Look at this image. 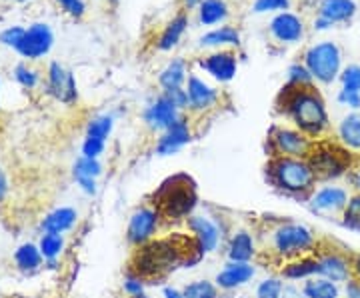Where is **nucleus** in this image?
Returning <instances> with one entry per match:
<instances>
[{
	"label": "nucleus",
	"mask_w": 360,
	"mask_h": 298,
	"mask_svg": "<svg viewBox=\"0 0 360 298\" xmlns=\"http://www.w3.org/2000/svg\"><path fill=\"white\" fill-rule=\"evenodd\" d=\"M281 110L295 122V129L312 141H321L330 129L326 104L312 86H286L281 94Z\"/></svg>",
	"instance_id": "1"
},
{
	"label": "nucleus",
	"mask_w": 360,
	"mask_h": 298,
	"mask_svg": "<svg viewBox=\"0 0 360 298\" xmlns=\"http://www.w3.org/2000/svg\"><path fill=\"white\" fill-rule=\"evenodd\" d=\"M266 234H269L266 252L283 264L288 260L312 257L321 247V238L302 222H276Z\"/></svg>",
	"instance_id": "2"
},
{
	"label": "nucleus",
	"mask_w": 360,
	"mask_h": 298,
	"mask_svg": "<svg viewBox=\"0 0 360 298\" xmlns=\"http://www.w3.org/2000/svg\"><path fill=\"white\" fill-rule=\"evenodd\" d=\"M270 182L286 195L309 198L314 188L319 176L310 167L309 158H286V156H274L269 162Z\"/></svg>",
	"instance_id": "3"
},
{
	"label": "nucleus",
	"mask_w": 360,
	"mask_h": 298,
	"mask_svg": "<svg viewBox=\"0 0 360 298\" xmlns=\"http://www.w3.org/2000/svg\"><path fill=\"white\" fill-rule=\"evenodd\" d=\"M155 207L167 219H184L196 207V190L193 181L184 174L174 176L162 184L155 198Z\"/></svg>",
	"instance_id": "4"
},
{
	"label": "nucleus",
	"mask_w": 360,
	"mask_h": 298,
	"mask_svg": "<svg viewBox=\"0 0 360 298\" xmlns=\"http://www.w3.org/2000/svg\"><path fill=\"white\" fill-rule=\"evenodd\" d=\"M309 162L316 172L319 181H335L356 169L352 162V153L342 144H333L328 141H316L309 156Z\"/></svg>",
	"instance_id": "5"
},
{
	"label": "nucleus",
	"mask_w": 360,
	"mask_h": 298,
	"mask_svg": "<svg viewBox=\"0 0 360 298\" xmlns=\"http://www.w3.org/2000/svg\"><path fill=\"white\" fill-rule=\"evenodd\" d=\"M302 65L309 68V72L316 82L330 84L340 74L342 54H340V48L336 46L335 42L324 40V42L312 44L309 51L304 52V63Z\"/></svg>",
	"instance_id": "6"
},
{
	"label": "nucleus",
	"mask_w": 360,
	"mask_h": 298,
	"mask_svg": "<svg viewBox=\"0 0 360 298\" xmlns=\"http://www.w3.org/2000/svg\"><path fill=\"white\" fill-rule=\"evenodd\" d=\"M316 259V276L328 278L336 285H347L352 280V252L345 248L333 247L328 242H321L314 252Z\"/></svg>",
	"instance_id": "7"
},
{
	"label": "nucleus",
	"mask_w": 360,
	"mask_h": 298,
	"mask_svg": "<svg viewBox=\"0 0 360 298\" xmlns=\"http://www.w3.org/2000/svg\"><path fill=\"white\" fill-rule=\"evenodd\" d=\"M272 158L274 156H286V158H309L316 141H312L304 132L298 129H278L272 130L269 138Z\"/></svg>",
	"instance_id": "8"
},
{
	"label": "nucleus",
	"mask_w": 360,
	"mask_h": 298,
	"mask_svg": "<svg viewBox=\"0 0 360 298\" xmlns=\"http://www.w3.org/2000/svg\"><path fill=\"white\" fill-rule=\"evenodd\" d=\"M350 195L352 193L345 186L330 184V186L314 188V193L307 200H309V207L314 214H321V216H335V214H338V216H342L348 200H350Z\"/></svg>",
	"instance_id": "9"
},
{
	"label": "nucleus",
	"mask_w": 360,
	"mask_h": 298,
	"mask_svg": "<svg viewBox=\"0 0 360 298\" xmlns=\"http://www.w3.org/2000/svg\"><path fill=\"white\" fill-rule=\"evenodd\" d=\"M160 221H162V214L155 205L134 210L130 216L129 231H127V238H129L130 245L142 247V245L150 242L155 238L158 226H160Z\"/></svg>",
	"instance_id": "10"
},
{
	"label": "nucleus",
	"mask_w": 360,
	"mask_h": 298,
	"mask_svg": "<svg viewBox=\"0 0 360 298\" xmlns=\"http://www.w3.org/2000/svg\"><path fill=\"white\" fill-rule=\"evenodd\" d=\"M180 117H182V110L170 101V96H168L167 92H162L160 96H156L155 101L142 110L144 124L150 130H155V132H165Z\"/></svg>",
	"instance_id": "11"
},
{
	"label": "nucleus",
	"mask_w": 360,
	"mask_h": 298,
	"mask_svg": "<svg viewBox=\"0 0 360 298\" xmlns=\"http://www.w3.org/2000/svg\"><path fill=\"white\" fill-rule=\"evenodd\" d=\"M52 42H54V34H52L51 26L46 22H34L32 26L25 28V37L16 46V52L28 60H39L51 52Z\"/></svg>",
	"instance_id": "12"
},
{
	"label": "nucleus",
	"mask_w": 360,
	"mask_h": 298,
	"mask_svg": "<svg viewBox=\"0 0 360 298\" xmlns=\"http://www.w3.org/2000/svg\"><path fill=\"white\" fill-rule=\"evenodd\" d=\"M46 91L52 98H56L58 103L72 104L77 103L78 91L75 74L60 65V63H51L46 70Z\"/></svg>",
	"instance_id": "13"
},
{
	"label": "nucleus",
	"mask_w": 360,
	"mask_h": 298,
	"mask_svg": "<svg viewBox=\"0 0 360 298\" xmlns=\"http://www.w3.org/2000/svg\"><path fill=\"white\" fill-rule=\"evenodd\" d=\"M184 91L188 96V110H193L196 115H205L208 110L217 108L220 101V92L198 74H188Z\"/></svg>",
	"instance_id": "14"
},
{
	"label": "nucleus",
	"mask_w": 360,
	"mask_h": 298,
	"mask_svg": "<svg viewBox=\"0 0 360 298\" xmlns=\"http://www.w3.org/2000/svg\"><path fill=\"white\" fill-rule=\"evenodd\" d=\"M191 141H193L191 122H188V118L182 115L172 127H168L165 132H160V136H158V141H156V155H176V153L182 150Z\"/></svg>",
	"instance_id": "15"
},
{
	"label": "nucleus",
	"mask_w": 360,
	"mask_h": 298,
	"mask_svg": "<svg viewBox=\"0 0 360 298\" xmlns=\"http://www.w3.org/2000/svg\"><path fill=\"white\" fill-rule=\"evenodd\" d=\"M200 68L208 72L210 77L219 82H231L232 78L236 77V70H238V60H236V54L231 51H217L210 52L208 56L198 60Z\"/></svg>",
	"instance_id": "16"
},
{
	"label": "nucleus",
	"mask_w": 360,
	"mask_h": 298,
	"mask_svg": "<svg viewBox=\"0 0 360 298\" xmlns=\"http://www.w3.org/2000/svg\"><path fill=\"white\" fill-rule=\"evenodd\" d=\"M356 13L354 0H322L319 6V18L314 20L316 30H324L336 22H345Z\"/></svg>",
	"instance_id": "17"
},
{
	"label": "nucleus",
	"mask_w": 360,
	"mask_h": 298,
	"mask_svg": "<svg viewBox=\"0 0 360 298\" xmlns=\"http://www.w3.org/2000/svg\"><path fill=\"white\" fill-rule=\"evenodd\" d=\"M103 174V164L98 162V158H86V156H78L75 167H72V179L80 186V190L84 195L94 196L98 193V176Z\"/></svg>",
	"instance_id": "18"
},
{
	"label": "nucleus",
	"mask_w": 360,
	"mask_h": 298,
	"mask_svg": "<svg viewBox=\"0 0 360 298\" xmlns=\"http://www.w3.org/2000/svg\"><path fill=\"white\" fill-rule=\"evenodd\" d=\"M188 231L193 233V238L196 240L198 248L206 252H214L220 242V231L217 222L210 221L208 216H188Z\"/></svg>",
	"instance_id": "19"
},
{
	"label": "nucleus",
	"mask_w": 360,
	"mask_h": 298,
	"mask_svg": "<svg viewBox=\"0 0 360 298\" xmlns=\"http://www.w3.org/2000/svg\"><path fill=\"white\" fill-rule=\"evenodd\" d=\"M270 34L283 44H295L302 39V20L292 13H278L270 20Z\"/></svg>",
	"instance_id": "20"
},
{
	"label": "nucleus",
	"mask_w": 360,
	"mask_h": 298,
	"mask_svg": "<svg viewBox=\"0 0 360 298\" xmlns=\"http://www.w3.org/2000/svg\"><path fill=\"white\" fill-rule=\"evenodd\" d=\"M255 266L250 262H229L214 278V285L220 290H234L238 286L246 285L255 276Z\"/></svg>",
	"instance_id": "21"
},
{
	"label": "nucleus",
	"mask_w": 360,
	"mask_h": 298,
	"mask_svg": "<svg viewBox=\"0 0 360 298\" xmlns=\"http://www.w3.org/2000/svg\"><path fill=\"white\" fill-rule=\"evenodd\" d=\"M78 222V212L72 207H58L51 210L42 221H40V231L42 233L65 234L75 228Z\"/></svg>",
	"instance_id": "22"
},
{
	"label": "nucleus",
	"mask_w": 360,
	"mask_h": 298,
	"mask_svg": "<svg viewBox=\"0 0 360 298\" xmlns=\"http://www.w3.org/2000/svg\"><path fill=\"white\" fill-rule=\"evenodd\" d=\"M226 257H229V262H250V260L257 257L255 236L248 233V231H236L231 236Z\"/></svg>",
	"instance_id": "23"
},
{
	"label": "nucleus",
	"mask_w": 360,
	"mask_h": 298,
	"mask_svg": "<svg viewBox=\"0 0 360 298\" xmlns=\"http://www.w3.org/2000/svg\"><path fill=\"white\" fill-rule=\"evenodd\" d=\"M186 80H188V68L182 58H172L158 74V84H160L162 92L182 89V84Z\"/></svg>",
	"instance_id": "24"
},
{
	"label": "nucleus",
	"mask_w": 360,
	"mask_h": 298,
	"mask_svg": "<svg viewBox=\"0 0 360 298\" xmlns=\"http://www.w3.org/2000/svg\"><path fill=\"white\" fill-rule=\"evenodd\" d=\"M14 264L20 273L32 274L40 271V266L44 264V257L40 252L39 245L34 242H25L14 250Z\"/></svg>",
	"instance_id": "25"
},
{
	"label": "nucleus",
	"mask_w": 360,
	"mask_h": 298,
	"mask_svg": "<svg viewBox=\"0 0 360 298\" xmlns=\"http://www.w3.org/2000/svg\"><path fill=\"white\" fill-rule=\"evenodd\" d=\"M300 288L307 298H345L342 286L328 280V278H322V276L307 278Z\"/></svg>",
	"instance_id": "26"
},
{
	"label": "nucleus",
	"mask_w": 360,
	"mask_h": 298,
	"mask_svg": "<svg viewBox=\"0 0 360 298\" xmlns=\"http://www.w3.org/2000/svg\"><path fill=\"white\" fill-rule=\"evenodd\" d=\"M338 143L350 153H360V115L350 112L338 124Z\"/></svg>",
	"instance_id": "27"
},
{
	"label": "nucleus",
	"mask_w": 360,
	"mask_h": 298,
	"mask_svg": "<svg viewBox=\"0 0 360 298\" xmlns=\"http://www.w3.org/2000/svg\"><path fill=\"white\" fill-rule=\"evenodd\" d=\"M186 26H188V16L184 13L176 14L167 26H165V30H162V34L158 37V42H156V48L162 52L172 51L176 44L182 39V34H184V30H186Z\"/></svg>",
	"instance_id": "28"
},
{
	"label": "nucleus",
	"mask_w": 360,
	"mask_h": 298,
	"mask_svg": "<svg viewBox=\"0 0 360 298\" xmlns=\"http://www.w3.org/2000/svg\"><path fill=\"white\" fill-rule=\"evenodd\" d=\"M316 276V259L312 257H304V259H296L284 262L281 268V278L286 280H307Z\"/></svg>",
	"instance_id": "29"
},
{
	"label": "nucleus",
	"mask_w": 360,
	"mask_h": 298,
	"mask_svg": "<svg viewBox=\"0 0 360 298\" xmlns=\"http://www.w3.org/2000/svg\"><path fill=\"white\" fill-rule=\"evenodd\" d=\"M240 44V34L232 26H220L210 32H206L200 39V46L205 48H224V46H238Z\"/></svg>",
	"instance_id": "30"
},
{
	"label": "nucleus",
	"mask_w": 360,
	"mask_h": 298,
	"mask_svg": "<svg viewBox=\"0 0 360 298\" xmlns=\"http://www.w3.org/2000/svg\"><path fill=\"white\" fill-rule=\"evenodd\" d=\"M229 16V6L224 0H202L198 6V22L205 26L219 25L226 20Z\"/></svg>",
	"instance_id": "31"
},
{
	"label": "nucleus",
	"mask_w": 360,
	"mask_h": 298,
	"mask_svg": "<svg viewBox=\"0 0 360 298\" xmlns=\"http://www.w3.org/2000/svg\"><path fill=\"white\" fill-rule=\"evenodd\" d=\"M66 238L65 234H54V233H42L39 240V248L44 257V262H54L56 259H60V254L65 252Z\"/></svg>",
	"instance_id": "32"
},
{
	"label": "nucleus",
	"mask_w": 360,
	"mask_h": 298,
	"mask_svg": "<svg viewBox=\"0 0 360 298\" xmlns=\"http://www.w3.org/2000/svg\"><path fill=\"white\" fill-rule=\"evenodd\" d=\"M115 129V117L112 115H98L89 122L86 127V138H94V141H103L110 136V132Z\"/></svg>",
	"instance_id": "33"
},
{
	"label": "nucleus",
	"mask_w": 360,
	"mask_h": 298,
	"mask_svg": "<svg viewBox=\"0 0 360 298\" xmlns=\"http://www.w3.org/2000/svg\"><path fill=\"white\" fill-rule=\"evenodd\" d=\"M342 226L348 231H354L360 233V195L359 193H352L350 200H348L347 208L342 212Z\"/></svg>",
	"instance_id": "34"
},
{
	"label": "nucleus",
	"mask_w": 360,
	"mask_h": 298,
	"mask_svg": "<svg viewBox=\"0 0 360 298\" xmlns=\"http://www.w3.org/2000/svg\"><path fill=\"white\" fill-rule=\"evenodd\" d=\"M184 298H219V286L210 280H194L182 288Z\"/></svg>",
	"instance_id": "35"
},
{
	"label": "nucleus",
	"mask_w": 360,
	"mask_h": 298,
	"mask_svg": "<svg viewBox=\"0 0 360 298\" xmlns=\"http://www.w3.org/2000/svg\"><path fill=\"white\" fill-rule=\"evenodd\" d=\"M14 78L22 89H28V91H34L40 84L39 70H34L32 66H28L26 63L14 66Z\"/></svg>",
	"instance_id": "36"
},
{
	"label": "nucleus",
	"mask_w": 360,
	"mask_h": 298,
	"mask_svg": "<svg viewBox=\"0 0 360 298\" xmlns=\"http://www.w3.org/2000/svg\"><path fill=\"white\" fill-rule=\"evenodd\" d=\"M284 283L281 276H269L257 286V298H283Z\"/></svg>",
	"instance_id": "37"
},
{
	"label": "nucleus",
	"mask_w": 360,
	"mask_h": 298,
	"mask_svg": "<svg viewBox=\"0 0 360 298\" xmlns=\"http://www.w3.org/2000/svg\"><path fill=\"white\" fill-rule=\"evenodd\" d=\"M312 74L304 65H292L288 68V84L290 86H312Z\"/></svg>",
	"instance_id": "38"
},
{
	"label": "nucleus",
	"mask_w": 360,
	"mask_h": 298,
	"mask_svg": "<svg viewBox=\"0 0 360 298\" xmlns=\"http://www.w3.org/2000/svg\"><path fill=\"white\" fill-rule=\"evenodd\" d=\"M290 6V0H255V6L252 11L257 14L264 13H281L286 11Z\"/></svg>",
	"instance_id": "39"
},
{
	"label": "nucleus",
	"mask_w": 360,
	"mask_h": 298,
	"mask_svg": "<svg viewBox=\"0 0 360 298\" xmlns=\"http://www.w3.org/2000/svg\"><path fill=\"white\" fill-rule=\"evenodd\" d=\"M340 80H342V89L345 91L360 92V66L352 65L345 68L342 74H340Z\"/></svg>",
	"instance_id": "40"
},
{
	"label": "nucleus",
	"mask_w": 360,
	"mask_h": 298,
	"mask_svg": "<svg viewBox=\"0 0 360 298\" xmlns=\"http://www.w3.org/2000/svg\"><path fill=\"white\" fill-rule=\"evenodd\" d=\"M22 37H25V28L22 26H11V28H6V30L0 32V42L4 46H11V48L16 51V46L20 44Z\"/></svg>",
	"instance_id": "41"
},
{
	"label": "nucleus",
	"mask_w": 360,
	"mask_h": 298,
	"mask_svg": "<svg viewBox=\"0 0 360 298\" xmlns=\"http://www.w3.org/2000/svg\"><path fill=\"white\" fill-rule=\"evenodd\" d=\"M122 290L127 292V297H139L144 294V280L139 274H129L122 283Z\"/></svg>",
	"instance_id": "42"
},
{
	"label": "nucleus",
	"mask_w": 360,
	"mask_h": 298,
	"mask_svg": "<svg viewBox=\"0 0 360 298\" xmlns=\"http://www.w3.org/2000/svg\"><path fill=\"white\" fill-rule=\"evenodd\" d=\"M104 146H106V143H103V141L84 138V143H82V156H86V158H98L104 153Z\"/></svg>",
	"instance_id": "43"
},
{
	"label": "nucleus",
	"mask_w": 360,
	"mask_h": 298,
	"mask_svg": "<svg viewBox=\"0 0 360 298\" xmlns=\"http://www.w3.org/2000/svg\"><path fill=\"white\" fill-rule=\"evenodd\" d=\"M338 103L342 104V106H348V108H352V110H359L360 108V92L354 91H342L338 92Z\"/></svg>",
	"instance_id": "44"
},
{
	"label": "nucleus",
	"mask_w": 360,
	"mask_h": 298,
	"mask_svg": "<svg viewBox=\"0 0 360 298\" xmlns=\"http://www.w3.org/2000/svg\"><path fill=\"white\" fill-rule=\"evenodd\" d=\"M63 8H65L66 13L72 14V16H77L80 18L84 11H86V4H84V0H56Z\"/></svg>",
	"instance_id": "45"
},
{
	"label": "nucleus",
	"mask_w": 360,
	"mask_h": 298,
	"mask_svg": "<svg viewBox=\"0 0 360 298\" xmlns=\"http://www.w3.org/2000/svg\"><path fill=\"white\" fill-rule=\"evenodd\" d=\"M11 193V182H8V174L6 170L0 167V205L6 200V196Z\"/></svg>",
	"instance_id": "46"
},
{
	"label": "nucleus",
	"mask_w": 360,
	"mask_h": 298,
	"mask_svg": "<svg viewBox=\"0 0 360 298\" xmlns=\"http://www.w3.org/2000/svg\"><path fill=\"white\" fill-rule=\"evenodd\" d=\"M342 292H345V298H360V283L359 280H348L347 285L342 286Z\"/></svg>",
	"instance_id": "47"
},
{
	"label": "nucleus",
	"mask_w": 360,
	"mask_h": 298,
	"mask_svg": "<svg viewBox=\"0 0 360 298\" xmlns=\"http://www.w3.org/2000/svg\"><path fill=\"white\" fill-rule=\"evenodd\" d=\"M283 298H307V297L302 294V288H300V286L288 283V285H284Z\"/></svg>",
	"instance_id": "48"
},
{
	"label": "nucleus",
	"mask_w": 360,
	"mask_h": 298,
	"mask_svg": "<svg viewBox=\"0 0 360 298\" xmlns=\"http://www.w3.org/2000/svg\"><path fill=\"white\" fill-rule=\"evenodd\" d=\"M352 278L360 283V252H352Z\"/></svg>",
	"instance_id": "49"
},
{
	"label": "nucleus",
	"mask_w": 360,
	"mask_h": 298,
	"mask_svg": "<svg viewBox=\"0 0 360 298\" xmlns=\"http://www.w3.org/2000/svg\"><path fill=\"white\" fill-rule=\"evenodd\" d=\"M162 298H184V294H182V290L174 288V286H165Z\"/></svg>",
	"instance_id": "50"
},
{
	"label": "nucleus",
	"mask_w": 360,
	"mask_h": 298,
	"mask_svg": "<svg viewBox=\"0 0 360 298\" xmlns=\"http://www.w3.org/2000/svg\"><path fill=\"white\" fill-rule=\"evenodd\" d=\"M350 182H352L354 193H359L360 195V169H354L350 172Z\"/></svg>",
	"instance_id": "51"
},
{
	"label": "nucleus",
	"mask_w": 360,
	"mask_h": 298,
	"mask_svg": "<svg viewBox=\"0 0 360 298\" xmlns=\"http://www.w3.org/2000/svg\"><path fill=\"white\" fill-rule=\"evenodd\" d=\"M200 2H202V0H182V6H184L186 11H193L196 6H200Z\"/></svg>",
	"instance_id": "52"
},
{
	"label": "nucleus",
	"mask_w": 360,
	"mask_h": 298,
	"mask_svg": "<svg viewBox=\"0 0 360 298\" xmlns=\"http://www.w3.org/2000/svg\"><path fill=\"white\" fill-rule=\"evenodd\" d=\"M129 298H150L148 294H139V297H129Z\"/></svg>",
	"instance_id": "53"
},
{
	"label": "nucleus",
	"mask_w": 360,
	"mask_h": 298,
	"mask_svg": "<svg viewBox=\"0 0 360 298\" xmlns=\"http://www.w3.org/2000/svg\"><path fill=\"white\" fill-rule=\"evenodd\" d=\"M20 2H26V0H20Z\"/></svg>",
	"instance_id": "54"
},
{
	"label": "nucleus",
	"mask_w": 360,
	"mask_h": 298,
	"mask_svg": "<svg viewBox=\"0 0 360 298\" xmlns=\"http://www.w3.org/2000/svg\"><path fill=\"white\" fill-rule=\"evenodd\" d=\"M110 2H116V0H110Z\"/></svg>",
	"instance_id": "55"
}]
</instances>
